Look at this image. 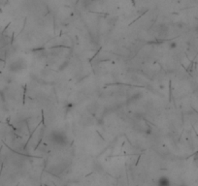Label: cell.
I'll use <instances>...</instances> for the list:
<instances>
[{
	"mask_svg": "<svg viewBox=\"0 0 198 186\" xmlns=\"http://www.w3.org/2000/svg\"><path fill=\"white\" fill-rule=\"evenodd\" d=\"M52 142L57 143V145H63L65 143L66 138L64 137V135H62L61 133H53L52 134Z\"/></svg>",
	"mask_w": 198,
	"mask_h": 186,
	"instance_id": "cell-1",
	"label": "cell"
},
{
	"mask_svg": "<svg viewBox=\"0 0 198 186\" xmlns=\"http://www.w3.org/2000/svg\"><path fill=\"white\" fill-rule=\"evenodd\" d=\"M170 180L168 177L161 176L157 181V186H170Z\"/></svg>",
	"mask_w": 198,
	"mask_h": 186,
	"instance_id": "cell-2",
	"label": "cell"
}]
</instances>
